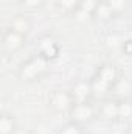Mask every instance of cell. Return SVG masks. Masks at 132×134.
<instances>
[{
    "instance_id": "cell-16",
    "label": "cell",
    "mask_w": 132,
    "mask_h": 134,
    "mask_svg": "<svg viewBox=\"0 0 132 134\" xmlns=\"http://www.w3.org/2000/svg\"><path fill=\"white\" fill-rule=\"evenodd\" d=\"M58 134H84L82 133V125H79V123H76V122H68L65 123L59 131Z\"/></svg>"
},
{
    "instance_id": "cell-18",
    "label": "cell",
    "mask_w": 132,
    "mask_h": 134,
    "mask_svg": "<svg viewBox=\"0 0 132 134\" xmlns=\"http://www.w3.org/2000/svg\"><path fill=\"white\" fill-rule=\"evenodd\" d=\"M99 2H101V0H81L79 9H82V11L89 13L90 16H93V13H95V9H97V6H98Z\"/></svg>"
},
{
    "instance_id": "cell-17",
    "label": "cell",
    "mask_w": 132,
    "mask_h": 134,
    "mask_svg": "<svg viewBox=\"0 0 132 134\" xmlns=\"http://www.w3.org/2000/svg\"><path fill=\"white\" fill-rule=\"evenodd\" d=\"M106 2L112 8V11L115 13V16H120L121 13H124L126 8H128V3H129L128 0H106Z\"/></svg>"
},
{
    "instance_id": "cell-7",
    "label": "cell",
    "mask_w": 132,
    "mask_h": 134,
    "mask_svg": "<svg viewBox=\"0 0 132 134\" xmlns=\"http://www.w3.org/2000/svg\"><path fill=\"white\" fill-rule=\"evenodd\" d=\"M98 78H101L103 81H106L109 86H112L113 87V84L118 81V78H120V73H118V70H117V67L113 66V64H101L98 67V70H97V73H95Z\"/></svg>"
},
{
    "instance_id": "cell-24",
    "label": "cell",
    "mask_w": 132,
    "mask_h": 134,
    "mask_svg": "<svg viewBox=\"0 0 132 134\" xmlns=\"http://www.w3.org/2000/svg\"><path fill=\"white\" fill-rule=\"evenodd\" d=\"M129 25H131V28H132V14H131V17H129Z\"/></svg>"
},
{
    "instance_id": "cell-8",
    "label": "cell",
    "mask_w": 132,
    "mask_h": 134,
    "mask_svg": "<svg viewBox=\"0 0 132 134\" xmlns=\"http://www.w3.org/2000/svg\"><path fill=\"white\" fill-rule=\"evenodd\" d=\"M99 117L103 120L112 122L118 119V100H104L99 106Z\"/></svg>"
},
{
    "instance_id": "cell-6",
    "label": "cell",
    "mask_w": 132,
    "mask_h": 134,
    "mask_svg": "<svg viewBox=\"0 0 132 134\" xmlns=\"http://www.w3.org/2000/svg\"><path fill=\"white\" fill-rule=\"evenodd\" d=\"M71 95L76 103H81V101H89L90 97H93V92H92V84H90V80H79L73 84L71 87Z\"/></svg>"
},
{
    "instance_id": "cell-11",
    "label": "cell",
    "mask_w": 132,
    "mask_h": 134,
    "mask_svg": "<svg viewBox=\"0 0 132 134\" xmlns=\"http://www.w3.org/2000/svg\"><path fill=\"white\" fill-rule=\"evenodd\" d=\"M17 131V122L13 114L2 112L0 115V134H16Z\"/></svg>"
},
{
    "instance_id": "cell-19",
    "label": "cell",
    "mask_w": 132,
    "mask_h": 134,
    "mask_svg": "<svg viewBox=\"0 0 132 134\" xmlns=\"http://www.w3.org/2000/svg\"><path fill=\"white\" fill-rule=\"evenodd\" d=\"M22 6H25L28 11H37L44 6L45 0H19Z\"/></svg>"
},
{
    "instance_id": "cell-23",
    "label": "cell",
    "mask_w": 132,
    "mask_h": 134,
    "mask_svg": "<svg viewBox=\"0 0 132 134\" xmlns=\"http://www.w3.org/2000/svg\"><path fill=\"white\" fill-rule=\"evenodd\" d=\"M124 134H132V128H129V130H128V131H126Z\"/></svg>"
},
{
    "instance_id": "cell-22",
    "label": "cell",
    "mask_w": 132,
    "mask_h": 134,
    "mask_svg": "<svg viewBox=\"0 0 132 134\" xmlns=\"http://www.w3.org/2000/svg\"><path fill=\"white\" fill-rule=\"evenodd\" d=\"M121 52H123L126 56L132 58V39L123 41V44H121Z\"/></svg>"
},
{
    "instance_id": "cell-9",
    "label": "cell",
    "mask_w": 132,
    "mask_h": 134,
    "mask_svg": "<svg viewBox=\"0 0 132 134\" xmlns=\"http://www.w3.org/2000/svg\"><path fill=\"white\" fill-rule=\"evenodd\" d=\"M8 28L14 30V31H17V33H22V34H25V36H28V33L31 31V22H30V19H28L27 16H23V14H16V16H13V19L9 20V27H8Z\"/></svg>"
},
{
    "instance_id": "cell-2",
    "label": "cell",
    "mask_w": 132,
    "mask_h": 134,
    "mask_svg": "<svg viewBox=\"0 0 132 134\" xmlns=\"http://www.w3.org/2000/svg\"><path fill=\"white\" fill-rule=\"evenodd\" d=\"M76 101L70 91H53L48 95V106L58 114H68Z\"/></svg>"
},
{
    "instance_id": "cell-15",
    "label": "cell",
    "mask_w": 132,
    "mask_h": 134,
    "mask_svg": "<svg viewBox=\"0 0 132 134\" xmlns=\"http://www.w3.org/2000/svg\"><path fill=\"white\" fill-rule=\"evenodd\" d=\"M56 3H58V6H59L62 11L73 14V13L79 8L81 0H56Z\"/></svg>"
},
{
    "instance_id": "cell-14",
    "label": "cell",
    "mask_w": 132,
    "mask_h": 134,
    "mask_svg": "<svg viewBox=\"0 0 132 134\" xmlns=\"http://www.w3.org/2000/svg\"><path fill=\"white\" fill-rule=\"evenodd\" d=\"M118 119L120 120L132 119V100L131 98H120L118 100Z\"/></svg>"
},
{
    "instance_id": "cell-3",
    "label": "cell",
    "mask_w": 132,
    "mask_h": 134,
    "mask_svg": "<svg viewBox=\"0 0 132 134\" xmlns=\"http://www.w3.org/2000/svg\"><path fill=\"white\" fill-rule=\"evenodd\" d=\"M68 115H70V120L71 122H76L79 125H84V123H89V122L93 120V117H95V108L90 104V101L75 103L73 108L70 109Z\"/></svg>"
},
{
    "instance_id": "cell-21",
    "label": "cell",
    "mask_w": 132,
    "mask_h": 134,
    "mask_svg": "<svg viewBox=\"0 0 132 134\" xmlns=\"http://www.w3.org/2000/svg\"><path fill=\"white\" fill-rule=\"evenodd\" d=\"M73 19L78 22V24H86L87 20H90L92 19V16L89 14V13H86V11H82V9H76L75 13H73Z\"/></svg>"
},
{
    "instance_id": "cell-12",
    "label": "cell",
    "mask_w": 132,
    "mask_h": 134,
    "mask_svg": "<svg viewBox=\"0 0 132 134\" xmlns=\"http://www.w3.org/2000/svg\"><path fill=\"white\" fill-rule=\"evenodd\" d=\"M112 92H115L120 98H129V95H131V92H132L131 80H129V78H126V76H120V78H118V81L113 84Z\"/></svg>"
},
{
    "instance_id": "cell-13",
    "label": "cell",
    "mask_w": 132,
    "mask_h": 134,
    "mask_svg": "<svg viewBox=\"0 0 132 134\" xmlns=\"http://www.w3.org/2000/svg\"><path fill=\"white\" fill-rule=\"evenodd\" d=\"M90 84H92V92L95 97H106L107 94L112 92V86H109L106 81H103L97 75L90 78Z\"/></svg>"
},
{
    "instance_id": "cell-10",
    "label": "cell",
    "mask_w": 132,
    "mask_h": 134,
    "mask_svg": "<svg viewBox=\"0 0 132 134\" xmlns=\"http://www.w3.org/2000/svg\"><path fill=\"white\" fill-rule=\"evenodd\" d=\"M115 17H117L115 13L112 11V8L109 6V3L106 0H101L99 2L97 9H95V13H93V16H92V19H95L98 22H110Z\"/></svg>"
},
{
    "instance_id": "cell-1",
    "label": "cell",
    "mask_w": 132,
    "mask_h": 134,
    "mask_svg": "<svg viewBox=\"0 0 132 134\" xmlns=\"http://www.w3.org/2000/svg\"><path fill=\"white\" fill-rule=\"evenodd\" d=\"M48 64L50 61H47L45 58H42L40 55L36 53V56H31L30 59L23 61L19 70H17V76L19 80L25 81V83H34L39 81L48 70Z\"/></svg>"
},
{
    "instance_id": "cell-5",
    "label": "cell",
    "mask_w": 132,
    "mask_h": 134,
    "mask_svg": "<svg viewBox=\"0 0 132 134\" xmlns=\"http://www.w3.org/2000/svg\"><path fill=\"white\" fill-rule=\"evenodd\" d=\"M36 50L37 55H40L42 58H45L47 61H55L59 56V44L56 42V39L53 36H42L39 37L37 44H36Z\"/></svg>"
},
{
    "instance_id": "cell-4",
    "label": "cell",
    "mask_w": 132,
    "mask_h": 134,
    "mask_svg": "<svg viewBox=\"0 0 132 134\" xmlns=\"http://www.w3.org/2000/svg\"><path fill=\"white\" fill-rule=\"evenodd\" d=\"M27 44V36L22 33H17L11 28L5 30L3 37H2V48L5 53L11 55V53H16L19 52L22 47H25Z\"/></svg>"
},
{
    "instance_id": "cell-20",
    "label": "cell",
    "mask_w": 132,
    "mask_h": 134,
    "mask_svg": "<svg viewBox=\"0 0 132 134\" xmlns=\"http://www.w3.org/2000/svg\"><path fill=\"white\" fill-rule=\"evenodd\" d=\"M121 44H123V41L120 39L118 34H109V36L106 37V45H107L109 48H117V47L121 48Z\"/></svg>"
}]
</instances>
